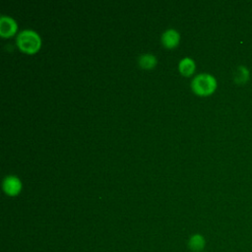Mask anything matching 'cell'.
Listing matches in <instances>:
<instances>
[{"instance_id":"1","label":"cell","mask_w":252,"mask_h":252,"mask_svg":"<svg viewBox=\"0 0 252 252\" xmlns=\"http://www.w3.org/2000/svg\"><path fill=\"white\" fill-rule=\"evenodd\" d=\"M16 43L22 51L32 54L40 48L41 38L36 32L27 29L19 32L16 36Z\"/></svg>"},{"instance_id":"2","label":"cell","mask_w":252,"mask_h":252,"mask_svg":"<svg viewBox=\"0 0 252 252\" xmlns=\"http://www.w3.org/2000/svg\"><path fill=\"white\" fill-rule=\"evenodd\" d=\"M217 85L216 78L209 73H200L191 81L192 91L201 96L212 94L216 91Z\"/></svg>"},{"instance_id":"3","label":"cell","mask_w":252,"mask_h":252,"mask_svg":"<svg viewBox=\"0 0 252 252\" xmlns=\"http://www.w3.org/2000/svg\"><path fill=\"white\" fill-rule=\"evenodd\" d=\"M23 184L21 179L13 174L5 176L2 182V188L8 196H16L22 190Z\"/></svg>"},{"instance_id":"4","label":"cell","mask_w":252,"mask_h":252,"mask_svg":"<svg viewBox=\"0 0 252 252\" xmlns=\"http://www.w3.org/2000/svg\"><path fill=\"white\" fill-rule=\"evenodd\" d=\"M17 30L18 24L14 18L6 15H2L0 17V34L2 36H11L16 33Z\"/></svg>"},{"instance_id":"5","label":"cell","mask_w":252,"mask_h":252,"mask_svg":"<svg viewBox=\"0 0 252 252\" xmlns=\"http://www.w3.org/2000/svg\"><path fill=\"white\" fill-rule=\"evenodd\" d=\"M161 43L166 48H174L180 41V33L175 29H167L161 33Z\"/></svg>"},{"instance_id":"6","label":"cell","mask_w":252,"mask_h":252,"mask_svg":"<svg viewBox=\"0 0 252 252\" xmlns=\"http://www.w3.org/2000/svg\"><path fill=\"white\" fill-rule=\"evenodd\" d=\"M206 246V239L200 233H194L188 240V247L192 252H201Z\"/></svg>"},{"instance_id":"7","label":"cell","mask_w":252,"mask_h":252,"mask_svg":"<svg viewBox=\"0 0 252 252\" xmlns=\"http://www.w3.org/2000/svg\"><path fill=\"white\" fill-rule=\"evenodd\" d=\"M196 69V63L191 57H183L178 63V70L184 76H190Z\"/></svg>"},{"instance_id":"8","label":"cell","mask_w":252,"mask_h":252,"mask_svg":"<svg viewBox=\"0 0 252 252\" xmlns=\"http://www.w3.org/2000/svg\"><path fill=\"white\" fill-rule=\"evenodd\" d=\"M158 63L157 57L152 53H143L138 57V64L143 69H152Z\"/></svg>"},{"instance_id":"9","label":"cell","mask_w":252,"mask_h":252,"mask_svg":"<svg viewBox=\"0 0 252 252\" xmlns=\"http://www.w3.org/2000/svg\"><path fill=\"white\" fill-rule=\"evenodd\" d=\"M249 79V71L244 66H239L234 74V81L237 84H243Z\"/></svg>"}]
</instances>
